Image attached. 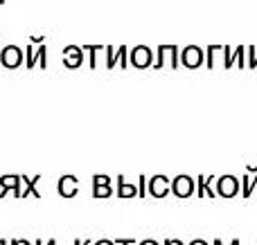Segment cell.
<instances>
[{
	"mask_svg": "<svg viewBox=\"0 0 257 245\" xmlns=\"http://www.w3.org/2000/svg\"><path fill=\"white\" fill-rule=\"evenodd\" d=\"M172 192L176 194L178 198H187L194 194V180L190 176H176L172 180Z\"/></svg>",
	"mask_w": 257,
	"mask_h": 245,
	"instance_id": "6da1fadb",
	"label": "cell"
},
{
	"mask_svg": "<svg viewBox=\"0 0 257 245\" xmlns=\"http://www.w3.org/2000/svg\"><path fill=\"white\" fill-rule=\"evenodd\" d=\"M147 194H149V180H147L145 176H140V180H138V196L145 198Z\"/></svg>",
	"mask_w": 257,
	"mask_h": 245,
	"instance_id": "7c38bea8",
	"label": "cell"
},
{
	"mask_svg": "<svg viewBox=\"0 0 257 245\" xmlns=\"http://www.w3.org/2000/svg\"><path fill=\"white\" fill-rule=\"evenodd\" d=\"M165 245H185V243L178 241V238H167V241H165Z\"/></svg>",
	"mask_w": 257,
	"mask_h": 245,
	"instance_id": "ac0fdd59",
	"label": "cell"
},
{
	"mask_svg": "<svg viewBox=\"0 0 257 245\" xmlns=\"http://www.w3.org/2000/svg\"><path fill=\"white\" fill-rule=\"evenodd\" d=\"M239 192V180L235 178V176H221V178L217 180V196H235V194Z\"/></svg>",
	"mask_w": 257,
	"mask_h": 245,
	"instance_id": "3957f363",
	"label": "cell"
},
{
	"mask_svg": "<svg viewBox=\"0 0 257 245\" xmlns=\"http://www.w3.org/2000/svg\"><path fill=\"white\" fill-rule=\"evenodd\" d=\"M117 196L120 198H133V196H138V187L136 184H128L124 182V178H117Z\"/></svg>",
	"mask_w": 257,
	"mask_h": 245,
	"instance_id": "8992f818",
	"label": "cell"
},
{
	"mask_svg": "<svg viewBox=\"0 0 257 245\" xmlns=\"http://www.w3.org/2000/svg\"><path fill=\"white\" fill-rule=\"evenodd\" d=\"M172 192V180L167 178V176H154V178L149 180V194L156 198H163L167 196V194Z\"/></svg>",
	"mask_w": 257,
	"mask_h": 245,
	"instance_id": "7a4b0ae2",
	"label": "cell"
},
{
	"mask_svg": "<svg viewBox=\"0 0 257 245\" xmlns=\"http://www.w3.org/2000/svg\"><path fill=\"white\" fill-rule=\"evenodd\" d=\"M194 58H199V52H190V54H185V61L190 63V66H194Z\"/></svg>",
	"mask_w": 257,
	"mask_h": 245,
	"instance_id": "9a60e30c",
	"label": "cell"
},
{
	"mask_svg": "<svg viewBox=\"0 0 257 245\" xmlns=\"http://www.w3.org/2000/svg\"><path fill=\"white\" fill-rule=\"evenodd\" d=\"M0 245H9V243H7V241H3V238H0Z\"/></svg>",
	"mask_w": 257,
	"mask_h": 245,
	"instance_id": "4316f807",
	"label": "cell"
},
{
	"mask_svg": "<svg viewBox=\"0 0 257 245\" xmlns=\"http://www.w3.org/2000/svg\"><path fill=\"white\" fill-rule=\"evenodd\" d=\"M136 241H133V238H117L115 241V245H133Z\"/></svg>",
	"mask_w": 257,
	"mask_h": 245,
	"instance_id": "2e32d148",
	"label": "cell"
},
{
	"mask_svg": "<svg viewBox=\"0 0 257 245\" xmlns=\"http://www.w3.org/2000/svg\"><path fill=\"white\" fill-rule=\"evenodd\" d=\"M241 187H244V196H250V194H253V182H250L248 176L241 178Z\"/></svg>",
	"mask_w": 257,
	"mask_h": 245,
	"instance_id": "4fadbf2b",
	"label": "cell"
},
{
	"mask_svg": "<svg viewBox=\"0 0 257 245\" xmlns=\"http://www.w3.org/2000/svg\"><path fill=\"white\" fill-rule=\"evenodd\" d=\"M57 189L63 198H72V196H77V192H79V180H77L75 176H61Z\"/></svg>",
	"mask_w": 257,
	"mask_h": 245,
	"instance_id": "277c9868",
	"label": "cell"
},
{
	"mask_svg": "<svg viewBox=\"0 0 257 245\" xmlns=\"http://www.w3.org/2000/svg\"><path fill=\"white\" fill-rule=\"evenodd\" d=\"M133 63H136V66H147V63H149V52H147V50H136V54H133Z\"/></svg>",
	"mask_w": 257,
	"mask_h": 245,
	"instance_id": "30bf717a",
	"label": "cell"
},
{
	"mask_svg": "<svg viewBox=\"0 0 257 245\" xmlns=\"http://www.w3.org/2000/svg\"><path fill=\"white\" fill-rule=\"evenodd\" d=\"M190 245H210V243H205L203 238H194V241H192Z\"/></svg>",
	"mask_w": 257,
	"mask_h": 245,
	"instance_id": "7402d4cb",
	"label": "cell"
},
{
	"mask_svg": "<svg viewBox=\"0 0 257 245\" xmlns=\"http://www.w3.org/2000/svg\"><path fill=\"white\" fill-rule=\"evenodd\" d=\"M212 182H214V178H205V176H199L196 178V184H199V196H217V192L212 189Z\"/></svg>",
	"mask_w": 257,
	"mask_h": 245,
	"instance_id": "52a82bcc",
	"label": "cell"
},
{
	"mask_svg": "<svg viewBox=\"0 0 257 245\" xmlns=\"http://www.w3.org/2000/svg\"><path fill=\"white\" fill-rule=\"evenodd\" d=\"M90 243V238H77L75 245H88Z\"/></svg>",
	"mask_w": 257,
	"mask_h": 245,
	"instance_id": "44dd1931",
	"label": "cell"
},
{
	"mask_svg": "<svg viewBox=\"0 0 257 245\" xmlns=\"http://www.w3.org/2000/svg\"><path fill=\"white\" fill-rule=\"evenodd\" d=\"M34 245H45L43 241H34Z\"/></svg>",
	"mask_w": 257,
	"mask_h": 245,
	"instance_id": "484cf974",
	"label": "cell"
},
{
	"mask_svg": "<svg viewBox=\"0 0 257 245\" xmlns=\"http://www.w3.org/2000/svg\"><path fill=\"white\" fill-rule=\"evenodd\" d=\"M230 245H239V241H237V238H235V241H232V243H230Z\"/></svg>",
	"mask_w": 257,
	"mask_h": 245,
	"instance_id": "83f0119b",
	"label": "cell"
},
{
	"mask_svg": "<svg viewBox=\"0 0 257 245\" xmlns=\"http://www.w3.org/2000/svg\"><path fill=\"white\" fill-rule=\"evenodd\" d=\"M138 245H160L158 241H154V238H145L142 243H138Z\"/></svg>",
	"mask_w": 257,
	"mask_h": 245,
	"instance_id": "d6986e66",
	"label": "cell"
},
{
	"mask_svg": "<svg viewBox=\"0 0 257 245\" xmlns=\"http://www.w3.org/2000/svg\"><path fill=\"white\" fill-rule=\"evenodd\" d=\"M9 245H32V243H30V241H25V238H14V241L9 243Z\"/></svg>",
	"mask_w": 257,
	"mask_h": 245,
	"instance_id": "e0dca14e",
	"label": "cell"
},
{
	"mask_svg": "<svg viewBox=\"0 0 257 245\" xmlns=\"http://www.w3.org/2000/svg\"><path fill=\"white\" fill-rule=\"evenodd\" d=\"M21 178H23V184H25V189H23V196H27V194H34L36 198H41V194L36 192V184H39L41 176H34V180L27 178V176H21Z\"/></svg>",
	"mask_w": 257,
	"mask_h": 245,
	"instance_id": "ba28073f",
	"label": "cell"
},
{
	"mask_svg": "<svg viewBox=\"0 0 257 245\" xmlns=\"http://www.w3.org/2000/svg\"><path fill=\"white\" fill-rule=\"evenodd\" d=\"M111 194H113L111 184H95L93 187V196L95 198H108Z\"/></svg>",
	"mask_w": 257,
	"mask_h": 245,
	"instance_id": "9c48e42d",
	"label": "cell"
},
{
	"mask_svg": "<svg viewBox=\"0 0 257 245\" xmlns=\"http://www.w3.org/2000/svg\"><path fill=\"white\" fill-rule=\"evenodd\" d=\"M3 63L7 68H16L18 63H21V50L18 48H7L3 52Z\"/></svg>",
	"mask_w": 257,
	"mask_h": 245,
	"instance_id": "5b68a950",
	"label": "cell"
},
{
	"mask_svg": "<svg viewBox=\"0 0 257 245\" xmlns=\"http://www.w3.org/2000/svg\"><path fill=\"white\" fill-rule=\"evenodd\" d=\"M95 184H111V178L99 174V176H95V178H93V187H95Z\"/></svg>",
	"mask_w": 257,
	"mask_h": 245,
	"instance_id": "5bb4252c",
	"label": "cell"
},
{
	"mask_svg": "<svg viewBox=\"0 0 257 245\" xmlns=\"http://www.w3.org/2000/svg\"><path fill=\"white\" fill-rule=\"evenodd\" d=\"M253 194H257V178L253 180Z\"/></svg>",
	"mask_w": 257,
	"mask_h": 245,
	"instance_id": "603a6c76",
	"label": "cell"
},
{
	"mask_svg": "<svg viewBox=\"0 0 257 245\" xmlns=\"http://www.w3.org/2000/svg\"><path fill=\"white\" fill-rule=\"evenodd\" d=\"M45 245H57V241H54V238H52V241H48V243H45Z\"/></svg>",
	"mask_w": 257,
	"mask_h": 245,
	"instance_id": "d4e9b609",
	"label": "cell"
},
{
	"mask_svg": "<svg viewBox=\"0 0 257 245\" xmlns=\"http://www.w3.org/2000/svg\"><path fill=\"white\" fill-rule=\"evenodd\" d=\"M95 245H115V241H108V238H102V241H97Z\"/></svg>",
	"mask_w": 257,
	"mask_h": 245,
	"instance_id": "ffe728a7",
	"label": "cell"
},
{
	"mask_svg": "<svg viewBox=\"0 0 257 245\" xmlns=\"http://www.w3.org/2000/svg\"><path fill=\"white\" fill-rule=\"evenodd\" d=\"M212 245H223V243L219 241V238H214V241H212Z\"/></svg>",
	"mask_w": 257,
	"mask_h": 245,
	"instance_id": "cb8c5ba5",
	"label": "cell"
},
{
	"mask_svg": "<svg viewBox=\"0 0 257 245\" xmlns=\"http://www.w3.org/2000/svg\"><path fill=\"white\" fill-rule=\"evenodd\" d=\"M66 63H68V66H72V68H77V66L81 63L79 52H77L75 48H72V50H66Z\"/></svg>",
	"mask_w": 257,
	"mask_h": 245,
	"instance_id": "8fae6325",
	"label": "cell"
}]
</instances>
